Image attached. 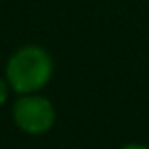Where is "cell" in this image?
<instances>
[{
    "mask_svg": "<svg viewBox=\"0 0 149 149\" xmlns=\"http://www.w3.org/2000/svg\"><path fill=\"white\" fill-rule=\"evenodd\" d=\"M9 81L18 91H33L40 88L51 74V63L44 51L26 47L9 61Z\"/></svg>",
    "mask_w": 149,
    "mask_h": 149,
    "instance_id": "obj_1",
    "label": "cell"
},
{
    "mask_svg": "<svg viewBox=\"0 0 149 149\" xmlns=\"http://www.w3.org/2000/svg\"><path fill=\"white\" fill-rule=\"evenodd\" d=\"M4 98H6V88H4L2 83H0V104L4 102Z\"/></svg>",
    "mask_w": 149,
    "mask_h": 149,
    "instance_id": "obj_3",
    "label": "cell"
},
{
    "mask_svg": "<svg viewBox=\"0 0 149 149\" xmlns=\"http://www.w3.org/2000/svg\"><path fill=\"white\" fill-rule=\"evenodd\" d=\"M14 118L18 125L26 132H44L53 123V109L47 100L28 97L16 104Z\"/></svg>",
    "mask_w": 149,
    "mask_h": 149,
    "instance_id": "obj_2",
    "label": "cell"
},
{
    "mask_svg": "<svg viewBox=\"0 0 149 149\" xmlns=\"http://www.w3.org/2000/svg\"><path fill=\"white\" fill-rule=\"evenodd\" d=\"M126 149H146V147H142V146H130V147H126Z\"/></svg>",
    "mask_w": 149,
    "mask_h": 149,
    "instance_id": "obj_4",
    "label": "cell"
}]
</instances>
